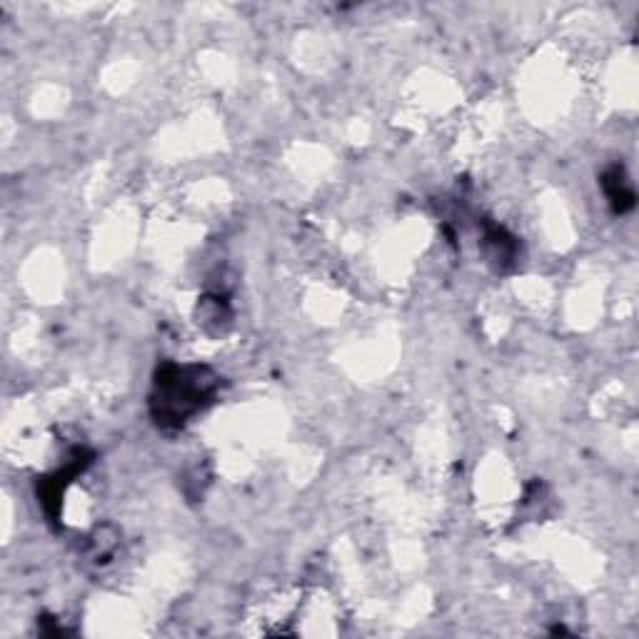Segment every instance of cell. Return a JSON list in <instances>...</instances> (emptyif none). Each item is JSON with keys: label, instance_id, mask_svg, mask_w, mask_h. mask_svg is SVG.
<instances>
[{"label": "cell", "instance_id": "cell-5", "mask_svg": "<svg viewBox=\"0 0 639 639\" xmlns=\"http://www.w3.org/2000/svg\"><path fill=\"white\" fill-rule=\"evenodd\" d=\"M230 318H233V315H230L228 303H225L223 298H203L200 300L198 322L203 327H208L210 330V325H215V332H220L225 325H228Z\"/></svg>", "mask_w": 639, "mask_h": 639}, {"label": "cell", "instance_id": "cell-3", "mask_svg": "<svg viewBox=\"0 0 639 639\" xmlns=\"http://www.w3.org/2000/svg\"><path fill=\"white\" fill-rule=\"evenodd\" d=\"M482 228H485V233H482V245H485L487 263L495 265L497 270H507L517 260V253H520L517 238L495 223H485Z\"/></svg>", "mask_w": 639, "mask_h": 639}, {"label": "cell", "instance_id": "cell-4", "mask_svg": "<svg viewBox=\"0 0 639 639\" xmlns=\"http://www.w3.org/2000/svg\"><path fill=\"white\" fill-rule=\"evenodd\" d=\"M602 190H605L607 200H610L615 213H627L635 208V190H632L630 178H627L625 168L612 165L605 175H602Z\"/></svg>", "mask_w": 639, "mask_h": 639}, {"label": "cell", "instance_id": "cell-2", "mask_svg": "<svg viewBox=\"0 0 639 639\" xmlns=\"http://www.w3.org/2000/svg\"><path fill=\"white\" fill-rule=\"evenodd\" d=\"M93 462V455L85 450H75L73 457L65 467H60L58 472H53L50 477H43L38 485V500L43 505L45 515H48L50 522H55L60 517V505H63V495H65V487L73 482L75 475L85 470V467Z\"/></svg>", "mask_w": 639, "mask_h": 639}, {"label": "cell", "instance_id": "cell-1", "mask_svg": "<svg viewBox=\"0 0 639 639\" xmlns=\"http://www.w3.org/2000/svg\"><path fill=\"white\" fill-rule=\"evenodd\" d=\"M220 390V375L208 365H178L165 362L158 367L150 392V415L163 430H180L198 412L213 405Z\"/></svg>", "mask_w": 639, "mask_h": 639}]
</instances>
